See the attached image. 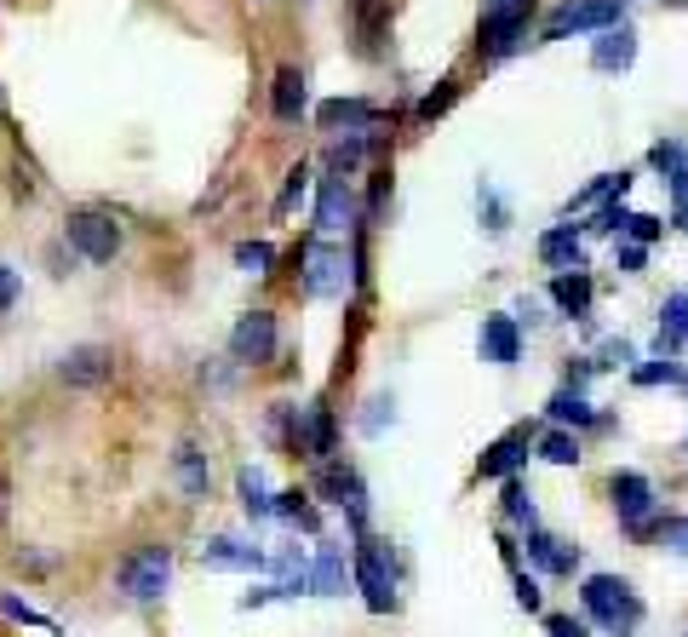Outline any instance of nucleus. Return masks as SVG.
<instances>
[{"instance_id":"obj_1","label":"nucleus","mask_w":688,"mask_h":637,"mask_svg":"<svg viewBox=\"0 0 688 637\" xmlns=\"http://www.w3.org/2000/svg\"><path fill=\"white\" fill-rule=\"evenodd\" d=\"M585 615L591 620H603L608 631H631L637 620H643V603H637V592L619 580V575H591L585 580Z\"/></svg>"},{"instance_id":"obj_2","label":"nucleus","mask_w":688,"mask_h":637,"mask_svg":"<svg viewBox=\"0 0 688 637\" xmlns=\"http://www.w3.org/2000/svg\"><path fill=\"white\" fill-rule=\"evenodd\" d=\"M63 236H69V247H75L81 259L103 264V259H115V247H121V224L110 213H98V208H81V213H69Z\"/></svg>"},{"instance_id":"obj_3","label":"nucleus","mask_w":688,"mask_h":637,"mask_svg":"<svg viewBox=\"0 0 688 637\" xmlns=\"http://www.w3.org/2000/svg\"><path fill=\"white\" fill-rule=\"evenodd\" d=\"M356 586H362L373 615H391L396 609V575H391V557H385V546H378V540H362L356 546Z\"/></svg>"},{"instance_id":"obj_4","label":"nucleus","mask_w":688,"mask_h":637,"mask_svg":"<svg viewBox=\"0 0 688 637\" xmlns=\"http://www.w3.org/2000/svg\"><path fill=\"white\" fill-rule=\"evenodd\" d=\"M166 580H172V552L166 546H144L138 557L121 563V592L132 603H155L166 592Z\"/></svg>"},{"instance_id":"obj_5","label":"nucleus","mask_w":688,"mask_h":637,"mask_svg":"<svg viewBox=\"0 0 688 637\" xmlns=\"http://www.w3.org/2000/svg\"><path fill=\"white\" fill-rule=\"evenodd\" d=\"M585 29H619V0H568V7L550 12L545 41H568V36H585Z\"/></svg>"},{"instance_id":"obj_6","label":"nucleus","mask_w":688,"mask_h":637,"mask_svg":"<svg viewBox=\"0 0 688 637\" xmlns=\"http://www.w3.org/2000/svg\"><path fill=\"white\" fill-rule=\"evenodd\" d=\"M608 494H614V512H619V523L643 534V528H648V512H654V483H648L643 472H614Z\"/></svg>"},{"instance_id":"obj_7","label":"nucleus","mask_w":688,"mask_h":637,"mask_svg":"<svg viewBox=\"0 0 688 637\" xmlns=\"http://www.w3.org/2000/svg\"><path fill=\"white\" fill-rule=\"evenodd\" d=\"M230 351H235V362H270L275 356V316L270 311H247L230 327Z\"/></svg>"},{"instance_id":"obj_8","label":"nucleus","mask_w":688,"mask_h":637,"mask_svg":"<svg viewBox=\"0 0 688 637\" xmlns=\"http://www.w3.org/2000/svg\"><path fill=\"white\" fill-rule=\"evenodd\" d=\"M304 264H310V271H304V287L316 293V299H333V293H344V253H338V247L316 242V247L304 253Z\"/></svg>"},{"instance_id":"obj_9","label":"nucleus","mask_w":688,"mask_h":637,"mask_svg":"<svg viewBox=\"0 0 688 637\" xmlns=\"http://www.w3.org/2000/svg\"><path fill=\"white\" fill-rule=\"evenodd\" d=\"M528 36V12H488L482 18V58H505V52H516V41Z\"/></svg>"},{"instance_id":"obj_10","label":"nucleus","mask_w":688,"mask_h":637,"mask_svg":"<svg viewBox=\"0 0 688 637\" xmlns=\"http://www.w3.org/2000/svg\"><path fill=\"white\" fill-rule=\"evenodd\" d=\"M327 499H338L344 512L356 517V528L367 523V499H362V483H356V472H344V465H322V483H316Z\"/></svg>"},{"instance_id":"obj_11","label":"nucleus","mask_w":688,"mask_h":637,"mask_svg":"<svg viewBox=\"0 0 688 637\" xmlns=\"http://www.w3.org/2000/svg\"><path fill=\"white\" fill-rule=\"evenodd\" d=\"M58 374L69 385H103V380H110V351H103V345H81V351H69L58 362Z\"/></svg>"},{"instance_id":"obj_12","label":"nucleus","mask_w":688,"mask_h":637,"mask_svg":"<svg viewBox=\"0 0 688 637\" xmlns=\"http://www.w3.org/2000/svg\"><path fill=\"white\" fill-rule=\"evenodd\" d=\"M378 121H385V115H378L373 104H367V98H327V104H322V127H351V132H373Z\"/></svg>"},{"instance_id":"obj_13","label":"nucleus","mask_w":688,"mask_h":637,"mask_svg":"<svg viewBox=\"0 0 688 637\" xmlns=\"http://www.w3.org/2000/svg\"><path fill=\"white\" fill-rule=\"evenodd\" d=\"M631 58H637V36H631L626 23H619V29H603V41L591 47V63H597V70H608V75L631 70Z\"/></svg>"},{"instance_id":"obj_14","label":"nucleus","mask_w":688,"mask_h":637,"mask_svg":"<svg viewBox=\"0 0 688 637\" xmlns=\"http://www.w3.org/2000/svg\"><path fill=\"white\" fill-rule=\"evenodd\" d=\"M528 557L545 568V575H574V563H579V552H574L568 540H557V534H539V528H528Z\"/></svg>"},{"instance_id":"obj_15","label":"nucleus","mask_w":688,"mask_h":637,"mask_svg":"<svg viewBox=\"0 0 688 637\" xmlns=\"http://www.w3.org/2000/svg\"><path fill=\"white\" fill-rule=\"evenodd\" d=\"M516 351H523V340H516V322H510V316H488V322H482V356L499 362V367H510Z\"/></svg>"},{"instance_id":"obj_16","label":"nucleus","mask_w":688,"mask_h":637,"mask_svg":"<svg viewBox=\"0 0 688 637\" xmlns=\"http://www.w3.org/2000/svg\"><path fill=\"white\" fill-rule=\"evenodd\" d=\"M270 110H275V121H299L304 115V75L293 70H275V92H270Z\"/></svg>"},{"instance_id":"obj_17","label":"nucleus","mask_w":688,"mask_h":637,"mask_svg":"<svg viewBox=\"0 0 688 637\" xmlns=\"http://www.w3.org/2000/svg\"><path fill=\"white\" fill-rule=\"evenodd\" d=\"M201 563H206V568H264V557H259L253 546L230 540V534H219V540H206V546H201Z\"/></svg>"},{"instance_id":"obj_18","label":"nucleus","mask_w":688,"mask_h":637,"mask_svg":"<svg viewBox=\"0 0 688 637\" xmlns=\"http://www.w3.org/2000/svg\"><path fill=\"white\" fill-rule=\"evenodd\" d=\"M351 208H356V201H351V190H344V179H327L322 195H316V224L322 230H344V224H351Z\"/></svg>"},{"instance_id":"obj_19","label":"nucleus","mask_w":688,"mask_h":637,"mask_svg":"<svg viewBox=\"0 0 688 637\" xmlns=\"http://www.w3.org/2000/svg\"><path fill=\"white\" fill-rule=\"evenodd\" d=\"M299 448H304L310 459H327V454H333V414L322 408V402H316V408H304V431H299Z\"/></svg>"},{"instance_id":"obj_20","label":"nucleus","mask_w":688,"mask_h":637,"mask_svg":"<svg viewBox=\"0 0 688 637\" xmlns=\"http://www.w3.org/2000/svg\"><path fill=\"white\" fill-rule=\"evenodd\" d=\"M539 259L557 264V271H579V236H574V224L545 230V236H539Z\"/></svg>"},{"instance_id":"obj_21","label":"nucleus","mask_w":688,"mask_h":637,"mask_svg":"<svg viewBox=\"0 0 688 637\" xmlns=\"http://www.w3.org/2000/svg\"><path fill=\"white\" fill-rule=\"evenodd\" d=\"M528 454V431H516V437H499L488 454H482V477H510L516 465Z\"/></svg>"},{"instance_id":"obj_22","label":"nucleus","mask_w":688,"mask_h":637,"mask_svg":"<svg viewBox=\"0 0 688 637\" xmlns=\"http://www.w3.org/2000/svg\"><path fill=\"white\" fill-rule=\"evenodd\" d=\"M550 299H557L568 316H585V305H591V276H585V271H563L557 282H550Z\"/></svg>"},{"instance_id":"obj_23","label":"nucleus","mask_w":688,"mask_h":637,"mask_svg":"<svg viewBox=\"0 0 688 637\" xmlns=\"http://www.w3.org/2000/svg\"><path fill=\"white\" fill-rule=\"evenodd\" d=\"M235 483H241V506H247V517H275V512H282V506L270 499V483H264V472H253V465H247V472H241Z\"/></svg>"},{"instance_id":"obj_24","label":"nucleus","mask_w":688,"mask_h":637,"mask_svg":"<svg viewBox=\"0 0 688 637\" xmlns=\"http://www.w3.org/2000/svg\"><path fill=\"white\" fill-rule=\"evenodd\" d=\"M310 592H322V597L344 592V557H338L333 546H322V557L310 563Z\"/></svg>"},{"instance_id":"obj_25","label":"nucleus","mask_w":688,"mask_h":637,"mask_svg":"<svg viewBox=\"0 0 688 637\" xmlns=\"http://www.w3.org/2000/svg\"><path fill=\"white\" fill-rule=\"evenodd\" d=\"M660 345H688V293H671L660 305Z\"/></svg>"},{"instance_id":"obj_26","label":"nucleus","mask_w":688,"mask_h":637,"mask_svg":"<svg viewBox=\"0 0 688 637\" xmlns=\"http://www.w3.org/2000/svg\"><path fill=\"white\" fill-rule=\"evenodd\" d=\"M550 419L557 425H597V408L579 391H563V396H550Z\"/></svg>"},{"instance_id":"obj_27","label":"nucleus","mask_w":688,"mask_h":637,"mask_svg":"<svg viewBox=\"0 0 688 637\" xmlns=\"http://www.w3.org/2000/svg\"><path fill=\"white\" fill-rule=\"evenodd\" d=\"M179 483H184V494H206V483H213V472H206V459L195 454V448H179Z\"/></svg>"},{"instance_id":"obj_28","label":"nucleus","mask_w":688,"mask_h":637,"mask_svg":"<svg viewBox=\"0 0 688 637\" xmlns=\"http://www.w3.org/2000/svg\"><path fill=\"white\" fill-rule=\"evenodd\" d=\"M539 459H550V465H574V459H579L574 431H545V437H539Z\"/></svg>"},{"instance_id":"obj_29","label":"nucleus","mask_w":688,"mask_h":637,"mask_svg":"<svg viewBox=\"0 0 688 637\" xmlns=\"http://www.w3.org/2000/svg\"><path fill=\"white\" fill-rule=\"evenodd\" d=\"M235 264H241V271H253V276H264L270 264H275V253H270V242H241L235 247Z\"/></svg>"},{"instance_id":"obj_30","label":"nucleus","mask_w":688,"mask_h":637,"mask_svg":"<svg viewBox=\"0 0 688 637\" xmlns=\"http://www.w3.org/2000/svg\"><path fill=\"white\" fill-rule=\"evenodd\" d=\"M654 166H660V173L671 179V190L682 184V173H688V166H682V144H654V155H648Z\"/></svg>"},{"instance_id":"obj_31","label":"nucleus","mask_w":688,"mask_h":637,"mask_svg":"<svg viewBox=\"0 0 688 637\" xmlns=\"http://www.w3.org/2000/svg\"><path fill=\"white\" fill-rule=\"evenodd\" d=\"M459 98V81H442L431 98H419V121H436V115H447V104Z\"/></svg>"},{"instance_id":"obj_32","label":"nucleus","mask_w":688,"mask_h":637,"mask_svg":"<svg viewBox=\"0 0 688 637\" xmlns=\"http://www.w3.org/2000/svg\"><path fill=\"white\" fill-rule=\"evenodd\" d=\"M505 512H510L516 523H528V528H534V499H528V488L516 483V477L505 483Z\"/></svg>"},{"instance_id":"obj_33","label":"nucleus","mask_w":688,"mask_h":637,"mask_svg":"<svg viewBox=\"0 0 688 637\" xmlns=\"http://www.w3.org/2000/svg\"><path fill=\"white\" fill-rule=\"evenodd\" d=\"M660 546H671V552L688 557V517H666L660 523Z\"/></svg>"},{"instance_id":"obj_34","label":"nucleus","mask_w":688,"mask_h":637,"mask_svg":"<svg viewBox=\"0 0 688 637\" xmlns=\"http://www.w3.org/2000/svg\"><path fill=\"white\" fill-rule=\"evenodd\" d=\"M631 219H637V213H626L619 201H608V208L597 213V224H591V230H608V236H614V230H631Z\"/></svg>"},{"instance_id":"obj_35","label":"nucleus","mask_w":688,"mask_h":637,"mask_svg":"<svg viewBox=\"0 0 688 637\" xmlns=\"http://www.w3.org/2000/svg\"><path fill=\"white\" fill-rule=\"evenodd\" d=\"M304 184H310V166L299 161V166H293V173H287V190H282V201H275V208H282V213H287V208H293V201L304 195Z\"/></svg>"},{"instance_id":"obj_36","label":"nucleus","mask_w":688,"mask_h":637,"mask_svg":"<svg viewBox=\"0 0 688 637\" xmlns=\"http://www.w3.org/2000/svg\"><path fill=\"white\" fill-rule=\"evenodd\" d=\"M282 517H293L299 528H316V512L304 506V494H282Z\"/></svg>"},{"instance_id":"obj_37","label":"nucleus","mask_w":688,"mask_h":637,"mask_svg":"<svg viewBox=\"0 0 688 637\" xmlns=\"http://www.w3.org/2000/svg\"><path fill=\"white\" fill-rule=\"evenodd\" d=\"M671 380H677L671 362H643V367H637V385H671Z\"/></svg>"},{"instance_id":"obj_38","label":"nucleus","mask_w":688,"mask_h":637,"mask_svg":"<svg viewBox=\"0 0 688 637\" xmlns=\"http://www.w3.org/2000/svg\"><path fill=\"white\" fill-rule=\"evenodd\" d=\"M0 615H7V620H23V626H47V620H41V615H34V609H29V603H18L12 592H7V597H0Z\"/></svg>"},{"instance_id":"obj_39","label":"nucleus","mask_w":688,"mask_h":637,"mask_svg":"<svg viewBox=\"0 0 688 637\" xmlns=\"http://www.w3.org/2000/svg\"><path fill=\"white\" fill-rule=\"evenodd\" d=\"M385 195H391V179L378 173V179H373V195H367V219H373V224H378V213H385Z\"/></svg>"},{"instance_id":"obj_40","label":"nucleus","mask_w":688,"mask_h":637,"mask_svg":"<svg viewBox=\"0 0 688 637\" xmlns=\"http://www.w3.org/2000/svg\"><path fill=\"white\" fill-rule=\"evenodd\" d=\"M545 631H550V637H585V626H579L574 615H550V620H545Z\"/></svg>"},{"instance_id":"obj_41","label":"nucleus","mask_w":688,"mask_h":637,"mask_svg":"<svg viewBox=\"0 0 688 637\" xmlns=\"http://www.w3.org/2000/svg\"><path fill=\"white\" fill-rule=\"evenodd\" d=\"M631 236H637V242H654V236H660V219L637 213V219H631Z\"/></svg>"},{"instance_id":"obj_42","label":"nucleus","mask_w":688,"mask_h":637,"mask_svg":"<svg viewBox=\"0 0 688 637\" xmlns=\"http://www.w3.org/2000/svg\"><path fill=\"white\" fill-rule=\"evenodd\" d=\"M18 299V276H12V264H0V311H7Z\"/></svg>"},{"instance_id":"obj_43","label":"nucleus","mask_w":688,"mask_h":637,"mask_svg":"<svg viewBox=\"0 0 688 637\" xmlns=\"http://www.w3.org/2000/svg\"><path fill=\"white\" fill-rule=\"evenodd\" d=\"M516 603H523V609H539V586L523 575V580H516Z\"/></svg>"},{"instance_id":"obj_44","label":"nucleus","mask_w":688,"mask_h":637,"mask_svg":"<svg viewBox=\"0 0 688 637\" xmlns=\"http://www.w3.org/2000/svg\"><path fill=\"white\" fill-rule=\"evenodd\" d=\"M534 0H488V12H528Z\"/></svg>"},{"instance_id":"obj_45","label":"nucleus","mask_w":688,"mask_h":637,"mask_svg":"<svg viewBox=\"0 0 688 637\" xmlns=\"http://www.w3.org/2000/svg\"><path fill=\"white\" fill-rule=\"evenodd\" d=\"M619 264H626V271H643V247H619Z\"/></svg>"},{"instance_id":"obj_46","label":"nucleus","mask_w":688,"mask_h":637,"mask_svg":"<svg viewBox=\"0 0 688 637\" xmlns=\"http://www.w3.org/2000/svg\"><path fill=\"white\" fill-rule=\"evenodd\" d=\"M677 208L688 213V173H682V184H677Z\"/></svg>"},{"instance_id":"obj_47","label":"nucleus","mask_w":688,"mask_h":637,"mask_svg":"<svg viewBox=\"0 0 688 637\" xmlns=\"http://www.w3.org/2000/svg\"><path fill=\"white\" fill-rule=\"evenodd\" d=\"M0 523H7V483H0Z\"/></svg>"}]
</instances>
